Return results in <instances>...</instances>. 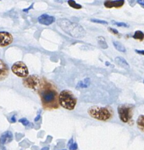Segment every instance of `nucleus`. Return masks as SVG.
<instances>
[{
    "instance_id": "nucleus-24",
    "label": "nucleus",
    "mask_w": 144,
    "mask_h": 150,
    "mask_svg": "<svg viewBox=\"0 0 144 150\" xmlns=\"http://www.w3.org/2000/svg\"><path fill=\"white\" fill-rule=\"evenodd\" d=\"M108 29H109V30L111 31L112 33H114V35H119V32H118V30H116V29H113V28H111V27L108 28Z\"/></svg>"
},
{
    "instance_id": "nucleus-22",
    "label": "nucleus",
    "mask_w": 144,
    "mask_h": 150,
    "mask_svg": "<svg viewBox=\"0 0 144 150\" xmlns=\"http://www.w3.org/2000/svg\"><path fill=\"white\" fill-rule=\"evenodd\" d=\"M91 21L96 23H100V24H108V22L107 21H103V20H99V19L92 18L91 19Z\"/></svg>"
},
{
    "instance_id": "nucleus-34",
    "label": "nucleus",
    "mask_w": 144,
    "mask_h": 150,
    "mask_svg": "<svg viewBox=\"0 0 144 150\" xmlns=\"http://www.w3.org/2000/svg\"><path fill=\"white\" fill-rule=\"evenodd\" d=\"M143 82H144V81H143Z\"/></svg>"
},
{
    "instance_id": "nucleus-26",
    "label": "nucleus",
    "mask_w": 144,
    "mask_h": 150,
    "mask_svg": "<svg viewBox=\"0 0 144 150\" xmlns=\"http://www.w3.org/2000/svg\"><path fill=\"white\" fill-rule=\"evenodd\" d=\"M33 5H34V3H33V4H32V5H30V7H28L27 9H24V10H23V12H25V13H27V12L29 11V10H30L31 8H32V7H33Z\"/></svg>"
},
{
    "instance_id": "nucleus-18",
    "label": "nucleus",
    "mask_w": 144,
    "mask_h": 150,
    "mask_svg": "<svg viewBox=\"0 0 144 150\" xmlns=\"http://www.w3.org/2000/svg\"><path fill=\"white\" fill-rule=\"evenodd\" d=\"M133 38L135 40H140V41H143L144 40V33L141 31H136L135 32L134 35H133Z\"/></svg>"
},
{
    "instance_id": "nucleus-3",
    "label": "nucleus",
    "mask_w": 144,
    "mask_h": 150,
    "mask_svg": "<svg viewBox=\"0 0 144 150\" xmlns=\"http://www.w3.org/2000/svg\"><path fill=\"white\" fill-rule=\"evenodd\" d=\"M88 114L100 121H108L114 117V111L110 107L92 106L88 109Z\"/></svg>"
},
{
    "instance_id": "nucleus-31",
    "label": "nucleus",
    "mask_w": 144,
    "mask_h": 150,
    "mask_svg": "<svg viewBox=\"0 0 144 150\" xmlns=\"http://www.w3.org/2000/svg\"><path fill=\"white\" fill-rule=\"evenodd\" d=\"M41 150H49V147H48V146H45V147L42 148V149Z\"/></svg>"
},
{
    "instance_id": "nucleus-2",
    "label": "nucleus",
    "mask_w": 144,
    "mask_h": 150,
    "mask_svg": "<svg viewBox=\"0 0 144 150\" xmlns=\"http://www.w3.org/2000/svg\"><path fill=\"white\" fill-rule=\"evenodd\" d=\"M57 23L64 32L73 38H82L86 35V31L80 25L73 23L68 19L60 18L57 21Z\"/></svg>"
},
{
    "instance_id": "nucleus-17",
    "label": "nucleus",
    "mask_w": 144,
    "mask_h": 150,
    "mask_svg": "<svg viewBox=\"0 0 144 150\" xmlns=\"http://www.w3.org/2000/svg\"><path fill=\"white\" fill-rule=\"evenodd\" d=\"M97 42L98 44H99L100 47L102 48V49H107L108 48V45L107 44L106 41H105V39L103 38V37H98L97 38Z\"/></svg>"
},
{
    "instance_id": "nucleus-30",
    "label": "nucleus",
    "mask_w": 144,
    "mask_h": 150,
    "mask_svg": "<svg viewBox=\"0 0 144 150\" xmlns=\"http://www.w3.org/2000/svg\"><path fill=\"white\" fill-rule=\"evenodd\" d=\"M72 144H73V139H70V142H69V143H68V146H70V145H71Z\"/></svg>"
},
{
    "instance_id": "nucleus-9",
    "label": "nucleus",
    "mask_w": 144,
    "mask_h": 150,
    "mask_svg": "<svg viewBox=\"0 0 144 150\" xmlns=\"http://www.w3.org/2000/svg\"><path fill=\"white\" fill-rule=\"evenodd\" d=\"M39 23L42 25H45V26H49L54 23L55 22L56 18L55 17L52 16H49L48 14H42L40 16H39L37 18Z\"/></svg>"
},
{
    "instance_id": "nucleus-13",
    "label": "nucleus",
    "mask_w": 144,
    "mask_h": 150,
    "mask_svg": "<svg viewBox=\"0 0 144 150\" xmlns=\"http://www.w3.org/2000/svg\"><path fill=\"white\" fill-rule=\"evenodd\" d=\"M91 80L89 78H86L83 80L80 81L76 85V89H86L88 88L90 85Z\"/></svg>"
},
{
    "instance_id": "nucleus-8",
    "label": "nucleus",
    "mask_w": 144,
    "mask_h": 150,
    "mask_svg": "<svg viewBox=\"0 0 144 150\" xmlns=\"http://www.w3.org/2000/svg\"><path fill=\"white\" fill-rule=\"evenodd\" d=\"M13 35L7 32H0V47H5L13 42Z\"/></svg>"
},
{
    "instance_id": "nucleus-6",
    "label": "nucleus",
    "mask_w": 144,
    "mask_h": 150,
    "mask_svg": "<svg viewBox=\"0 0 144 150\" xmlns=\"http://www.w3.org/2000/svg\"><path fill=\"white\" fill-rule=\"evenodd\" d=\"M118 114L120 120L124 123H130L133 115V106L131 105H120L118 106Z\"/></svg>"
},
{
    "instance_id": "nucleus-33",
    "label": "nucleus",
    "mask_w": 144,
    "mask_h": 150,
    "mask_svg": "<svg viewBox=\"0 0 144 150\" xmlns=\"http://www.w3.org/2000/svg\"><path fill=\"white\" fill-rule=\"evenodd\" d=\"M62 150H67V149H62Z\"/></svg>"
},
{
    "instance_id": "nucleus-27",
    "label": "nucleus",
    "mask_w": 144,
    "mask_h": 150,
    "mask_svg": "<svg viewBox=\"0 0 144 150\" xmlns=\"http://www.w3.org/2000/svg\"><path fill=\"white\" fill-rule=\"evenodd\" d=\"M136 52L138 53V54H141V55H144V51H141V50H136Z\"/></svg>"
},
{
    "instance_id": "nucleus-21",
    "label": "nucleus",
    "mask_w": 144,
    "mask_h": 150,
    "mask_svg": "<svg viewBox=\"0 0 144 150\" xmlns=\"http://www.w3.org/2000/svg\"><path fill=\"white\" fill-rule=\"evenodd\" d=\"M18 121H19V122H20L23 126H26V127L30 124V122H29V120L26 118H21V119H20Z\"/></svg>"
},
{
    "instance_id": "nucleus-25",
    "label": "nucleus",
    "mask_w": 144,
    "mask_h": 150,
    "mask_svg": "<svg viewBox=\"0 0 144 150\" xmlns=\"http://www.w3.org/2000/svg\"><path fill=\"white\" fill-rule=\"evenodd\" d=\"M16 122V116H13V117H11V119H10V122L11 123H15Z\"/></svg>"
},
{
    "instance_id": "nucleus-23",
    "label": "nucleus",
    "mask_w": 144,
    "mask_h": 150,
    "mask_svg": "<svg viewBox=\"0 0 144 150\" xmlns=\"http://www.w3.org/2000/svg\"><path fill=\"white\" fill-rule=\"evenodd\" d=\"M69 149L70 150H77L78 149V144L76 143L72 144L71 145L69 146Z\"/></svg>"
},
{
    "instance_id": "nucleus-28",
    "label": "nucleus",
    "mask_w": 144,
    "mask_h": 150,
    "mask_svg": "<svg viewBox=\"0 0 144 150\" xmlns=\"http://www.w3.org/2000/svg\"><path fill=\"white\" fill-rule=\"evenodd\" d=\"M137 2L139 4H140V5H141L142 7H144V0H138V1Z\"/></svg>"
},
{
    "instance_id": "nucleus-10",
    "label": "nucleus",
    "mask_w": 144,
    "mask_h": 150,
    "mask_svg": "<svg viewBox=\"0 0 144 150\" xmlns=\"http://www.w3.org/2000/svg\"><path fill=\"white\" fill-rule=\"evenodd\" d=\"M125 3L124 0H116V1H110V0H107L104 2V6L107 8H113V7H116V8H119V7H121Z\"/></svg>"
},
{
    "instance_id": "nucleus-7",
    "label": "nucleus",
    "mask_w": 144,
    "mask_h": 150,
    "mask_svg": "<svg viewBox=\"0 0 144 150\" xmlns=\"http://www.w3.org/2000/svg\"><path fill=\"white\" fill-rule=\"evenodd\" d=\"M12 72L17 76L26 79L29 76V69L23 62H16L11 67Z\"/></svg>"
},
{
    "instance_id": "nucleus-11",
    "label": "nucleus",
    "mask_w": 144,
    "mask_h": 150,
    "mask_svg": "<svg viewBox=\"0 0 144 150\" xmlns=\"http://www.w3.org/2000/svg\"><path fill=\"white\" fill-rule=\"evenodd\" d=\"M9 74V68L7 64L0 59V81H3Z\"/></svg>"
},
{
    "instance_id": "nucleus-15",
    "label": "nucleus",
    "mask_w": 144,
    "mask_h": 150,
    "mask_svg": "<svg viewBox=\"0 0 144 150\" xmlns=\"http://www.w3.org/2000/svg\"><path fill=\"white\" fill-rule=\"evenodd\" d=\"M113 44H114V46L115 47V48L117 50V51L122 53H125L126 51H127L125 47H124L121 42H118V41H113Z\"/></svg>"
},
{
    "instance_id": "nucleus-1",
    "label": "nucleus",
    "mask_w": 144,
    "mask_h": 150,
    "mask_svg": "<svg viewBox=\"0 0 144 150\" xmlns=\"http://www.w3.org/2000/svg\"><path fill=\"white\" fill-rule=\"evenodd\" d=\"M39 95L45 109H56L59 107V94L51 83L45 81L43 87L39 92Z\"/></svg>"
},
{
    "instance_id": "nucleus-19",
    "label": "nucleus",
    "mask_w": 144,
    "mask_h": 150,
    "mask_svg": "<svg viewBox=\"0 0 144 150\" xmlns=\"http://www.w3.org/2000/svg\"><path fill=\"white\" fill-rule=\"evenodd\" d=\"M67 3H68L69 5H70L71 7H73V8L77 9V10L78 9L82 8V6L80 5V4H77V3H76L74 0H69V1H67Z\"/></svg>"
},
{
    "instance_id": "nucleus-32",
    "label": "nucleus",
    "mask_w": 144,
    "mask_h": 150,
    "mask_svg": "<svg viewBox=\"0 0 144 150\" xmlns=\"http://www.w3.org/2000/svg\"><path fill=\"white\" fill-rule=\"evenodd\" d=\"M105 65L109 66L110 65V62H105Z\"/></svg>"
},
{
    "instance_id": "nucleus-16",
    "label": "nucleus",
    "mask_w": 144,
    "mask_h": 150,
    "mask_svg": "<svg viewBox=\"0 0 144 150\" xmlns=\"http://www.w3.org/2000/svg\"><path fill=\"white\" fill-rule=\"evenodd\" d=\"M137 126L140 130L144 133V115H140L137 120Z\"/></svg>"
},
{
    "instance_id": "nucleus-20",
    "label": "nucleus",
    "mask_w": 144,
    "mask_h": 150,
    "mask_svg": "<svg viewBox=\"0 0 144 150\" xmlns=\"http://www.w3.org/2000/svg\"><path fill=\"white\" fill-rule=\"evenodd\" d=\"M113 24L116 25L117 26H119V27H128L129 25L125 23H123V22H116V21H112Z\"/></svg>"
},
{
    "instance_id": "nucleus-29",
    "label": "nucleus",
    "mask_w": 144,
    "mask_h": 150,
    "mask_svg": "<svg viewBox=\"0 0 144 150\" xmlns=\"http://www.w3.org/2000/svg\"><path fill=\"white\" fill-rule=\"evenodd\" d=\"M40 118H41V114H38V115L36 117V118L35 119V122H38Z\"/></svg>"
},
{
    "instance_id": "nucleus-4",
    "label": "nucleus",
    "mask_w": 144,
    "mask_h": 150,
    "mask_svg": "<svg viewBox=\"0 0 144 150\" xmlns=\"http://www.w3.org/2000/svg\"><path fill=\"white\" fill-rule=\"evenodd\" d=\"M59 104L62 108L72 111L76 108L77 98L70 91L63 90L59 95Z\"/></svg>"
},
{
    "instance_id": "nucleus-5",
    "label": "nucleus",
    "mask_w": 144,
    "mask_h": 150,
    "mask_svg": "<svg viewBox=\"0 0 144 150\" xmlns=\"http://www.w3.org/2000/svg\"><path fill=\"white\" fill-rule=\"evenodd\" d=\"M45 82V81H44L42 79H41L39 76H36V75L28 76L23 80V86L27 87L28 89L37 92L38 93L43 87Z\"/></svg>"
},
{
    "instance_id": "nucleus-12",
    "label": "nucleus",
    "mask_w": 144,
    "mask_h": 150,
    "mask_svg": "<svg viewBox=\"0 0 144 150\" xmlns=\"http://www.w3.org/2000/svg\"><path fill=\"white\" fill-rule=\"evenodd\" d=\"M13 139V133L10 131H6L1 134L0 137V144H6L7 143H10L12 142Z\"/></svg>"
},
{
    "instance_id": "nucleus-14",
    "label": "nucleus",
    "mask_w": 144,
    "mask_h": 150,
    "mask_svg": "<svg viewBox=\"0 0 144 150\" xmlns=\"http://www.w3.org/2000/svg\"><path fill=\"white\" fill-rule=\"evenodd\" d=\"M115 62L116 64H118L119 65L122 67L123 68H125V69L130 68V65H129L128 62H127L123 58V57H116Z\"/></svg>"
}]
</instances>
